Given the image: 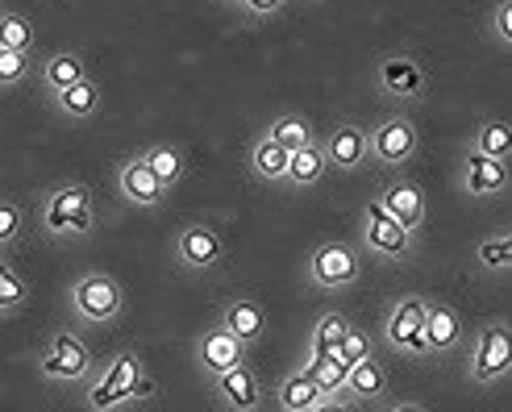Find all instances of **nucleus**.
<instances>
[{"label": "nucleus", "instance_id": "nucleus-1", "mask_svg": "<svg viewBox=\"0 0 512 412\" xmlns=\"http://www.w3.org/2000/svg\"><path fill=\"white\" fill-rule=\"evenodd\" d=\"M38 229L42 238L50 242H84L92 238L96 229V196L88 184H55L42 192V204H38Z\"/></svg>", "mask_w": 512, "mask_h": 412}, {"label": "nucleus", "instance_id": "nucleus-2", "mask_svg": "<svg viewBox=\"0 0 512 412\" xmlns=\"http://www.w3.org/2000/svg\"><path fill=\"white\" fill-rule=\"evenodd\" d=\"M358 242L371 259L379 263H404L417 254V234L408 225H400L379 200H367L363 204V221H358Z\"/></svg>", "mask_w": 512, "mask_h": 412}, {"label": "nucleus", "instance_id": "nucleus-3", "mask_svg": "<svg viewBox=\"0 0 512 412\" xmlns=\"http://www.w3.org/2000/svg\"><path fill=\"white\" fill-rule=\"evenodd\" d=\"M71 313L80 325H117L125 317V288L105 275V271H88L71 283Z\"/></svg>", "mask_w": 512, "mask_h": 412}, {"label": "nucleus", "instance_id": "nucleus-4", "mask_svg": "<svg viewBox=\"0 0 512 412\" xmlns=\"http://www.w3.org/2000/svg\"><path fill=\"white\" fill-rule=\"evenodd\" d=\"M142 371H146V367H142V358H138L134 350L113 354L100 371L92 367L88 388H84V404H88L92 412L130 408V404H134V383H138V375H142Z\"/></svg>", "mask_w": 512, "mask_h": 412}, {"label": "nucleus", "instance_id": "nucleus-5", "mask_svg": "<svg viewBox=\"0 0 512 412\" xmlns=\"http://www.w3.org/2000/svg\"><path fill=\"white\" fill-rule=\"evenodd\" d=\"M508 375H512V333L504 321H488L471 342L467 379L479 383V388H496Z\"/></svg>", "mask_w": 512, "mask_h": 412}, {"label": "nucleus", "instance_id": "nucleus-6", "mask_svg": "<svg viewBox=\"0 0 512 412\" xmlns=\"http://www.w3.org/2000/svg\"><path fill=\"white\" fill-rule=\"evenodd\" d=\"M421 150V130L408 117L392 113L375 125H367V159L375 167H388V171H400L417 159Z\"/></svg>", "mask_w": 512, "mask_h": 412}, {"label": "nucleus", "instance_id": "nucleus-7", "mask_svg": "<svg viewBox=\"0 0 512 412\" xmlns=\"http://www.w3.org/2000/svg\"><path fill=\"white\" fill-rule=\"evenodd\" d=\"M304 279H309L317 292H346L363 279V250L350 242H321L309 254Z\"/></svg>", "mask_w": 512, "mask_h": 412}, {"label": "nucleus", "instance_id": "nucleus-8", "mask_svg": "<svg viewBox=\"0 0 512 412\" xmlns=\"http://www.w3.org/2000/svg\"><path fill=\"white\" fill-rule=\"evenodd\" d=\"M38 367L50 383H84L96 367V358H92V346L80 338V333L55 329L46 338L42 354H38Z\"/></svg>", "mask_w": 512, "mask_h": 412}, {"label": "nucleus", "instance_id": "nucleus-9", "mask_svg": "<svg viewBox=\"0 0 512 412\" xmlns=\"http://www.w3.org/2000/svg\"><path fill=\"white\" fill-rule=\"evenodd\" d=\"M425 304H429V296H421V292L400 296L388 308V317H383V346L396 350V354H408V358H429V346H425Z\"/></svg>", "mask_w": 512, "mask_h": 412}, {"label": "nucleus", "instance_id": "nucleus-10", "mask_svg": "<svg viewBox=\"0 0 512 412\" xmlns=\"http://www.w3.org/2000/svg\"><path fill=\"white\" fill-rule=\"evenodd\" d=\"M171 250H175V263L184 267L188 275L217 271V267L225 263V254H229L225 234H221L217 225H209V221H188V225H179Z\"/></svg>", "mask_w": 512, "mask_h": 412}, {"label": "nucleus", "instance_id": "nucleus-11", "mask_svg": "<svg viewBox=\"0 0 512 412\" xmlns=\"http://www.w3.org/2000/svg\"><path fill=\"white\" fill-rule=\"evenodd\" d=\"M512 184V171H508V159H492L483 150H463V163H458V192L463 196H475V200H492V196H504Z\"/></svg>", "mask_w": 512, "mask_h": 412}, {"label": "nucleus", "instance_id": "nucleus-12", "mask_svg": "<svg viewBox=\"0 0 512 412\" xmlns=\"http://www.w3.org/2000/svg\"><path fill=\"white\" fill-rule=\"evenodd\" d=\"M209 396L217 400V408H225V412H254L263 404V379H259V371H254L246 358L242 363H234V367H225L221 375H213L209 379Z\"/></svg>", "mask_w": 512, "mask_h": 412}, {"label": "nucleus", "instance_id": "nucleus-13", "mask_svg": "<svg viewBox=\"0 0 512 412\" xmlns=\"http://www.w3.org/2000/svg\"><path fill=\"white\" fill-rule=\"evenodd\" d=\"M375 84L396 100H425V67L404 50H392L375 63Z\"/></svg>", "mask_w": 512, "mask_h": 412}, {"label": "nucleus", "instance_id": "nucleus-14", "mask_svg": "<svg viewBox=\"0 0 512 412\" xmlns=\"http://www.w3.org/2000/svg\"><path fill=\"white\" fill-rule=\"evenodd\" d=\"M117 188H121V196L130 204H138V209H163L167 192H171L163 179L150 171V163L142 159V154H134V159H125L117 167Z\"/></svg>", "mask_w": 512, "mask_h": 412}, {"label": "nucleus", "instance_id": "nucleus-15", "mask_svg": "<svg viewBox=\"0 0 512 412\" xmlns=\"http://www.w3.org/2000/svg\"><path fill=\"white\" fill-rule=\"evenodd\" d=\"M467 342V321L450 300H433L425 304V346L429 354H454Z\"/></svg>", "mask_w": 512, "mask_h": 412}, {"label": "nucleus", "instance_id": "nucleus-16", "mask_svg": "<svg viewBox=\"0 0 512 412\" xmlns=\"http://www.w3.org/2000/svg\"><path fill=\"white\" fill-rule=\"evenodd\" d=\"M325 146V159H329V171H363L371 159H367V125L358 121H338L329 138H321Z\"/></svg>", "mask_w": 512, "mask_h": 412}, {"label": "nucleus", "instance_id": "nucleus-17", "mask_svg": "<svg viewBox=\"0 0 512 412\" xmlns=\"http://www.w3.org/2000/svg\"><path fill=\"white\" fill-rule=\"evenodd\" d=\"M375 200H379L400 225H408V229H413V234L421 238L425 217H429V200H425V188H421V184H413V179H388Z\"/></svg>", "mask_w": 512, "mask_h": 412}, {"label": "nucleus", "instance_id": "nucleus-18", "mask_svg": "<svg viewBox=\"0 0 512 412\" xmlns=\"http://www.w3.org/2000/svg\"><path fill=\"white\" fill-rule=\"evenodd\" d=\"M388 388H392V375H388V367H383L375 354L358 358V363L346 367L342 392L354 400V408H358V404H375V408H379L383 400H388Z\"/></svg>", "mask_w": 512, "mask_h": 412}, {"label": "nucleus", "instance_id": "nucleus-19", "mask_svg": "<svg viewBox=\"0 0 512 412\" xmlns=\"http://www.w3.org/2000/svg\"><path fill=\"white\" fill-rule=\"evenodd\" d=\"M246 358V346L229 333L225 325H213V329H204L200 338H196V367L204 371V379H213L221 375L225 367H234Z\"/></svg>", "mask_w": 512, "mask_h": 412}, {"label": "nucleus", "instance_id": "nucleus-20", "mask_svg": "<svg viewBox=\"0 0 512 412\" xmlns=\"http://www.w3.org/2000/svg\"><path fill=\"white\" fill-rule=\"evenodd\" d=\"M221 325L250 350V346H259L263 333H267V308L259 296H234L221 308Z\"/></svg>", "mask_w": 512, "mask_h": 412}, {"label": "nucleus", "instance_id": "nucleus-21", "mask_svg": "<svg viewBox=\"0 0 512 412\" xmlns=\"http://www.w3.org/2000/svg\"><path fill=\"white\" fill-rule=\"evenodd\" d=\"M275 404L284 412H329V396L317 388V379L296 367L275 383Z\"/></svg>", "mask_w": 512, "mask_h": 412}, {"label": "nucleus", "instance_id": "nucleus-22", "mask_svg": "<svg viewBox=\"0 0 512 412\" xmlns=\"http://www.w3.org/2000/svg\"><path fill=\"white\" fill-rule=\"evenodd\" d=\"M88 75H92V67H88V59L80 55V50H55V55H46L38 63V80H42L46 96L75 84V80H88Z\"/></svg>", "mask_w": 512, "mask_h": 412}, {"label": "nucleus", "instance_id": "nucleus-23", "mask_svg": "<svg viewBox=\"0 0 512 412\" xmlns=\"http://www.w3.org/2000/svg\"><path fill=\"white\" fill-rule=\"evenodd\" d=\"M325 171H329L325 146H321V138H313V142H304V146H296V150L288 154V179H284V184L296 188V192L317 188L321 179H325Z\"/></svg>", "mask_w": 512, "mask_h": 412}, {"label": "nucleus", "instance_id": "nucleus-24", "mask_svg": "<svg viewBox=\"0 0 512 412\" xmlns=\"http://www.w3.org/2000/svg\"><path fill=\"white\" fill-rule=\"evenodd\" d=\"M100 84L92 80H75V84H67V88H59V92H50V105H55L67 121H88V117H96L100 113Z\"/></svg>", "mask_w": 512, "mask_h": 412}, {"label": "nucleus", "instance_id": "nucleus-25", "mask_svg": "<svg viewBox=\"0 0 512 412\" xmlns=\"http://www.w3.org/2000/svg\"><path fill=\"white\" fill-rule=\"evenodd\" d=\"M288 154L292 150H284L271 134H263L259 142L250 146V171L263 179V184H284L288 179Z\"/></svg>", "mask_w": 512, "mask_h": 412}, {"label": "nucleus", "instance_id": "nucleus-26", "mask_svg": "<svg viewBox=\"0 0 512 412\" xmlns=\"http://www.w3.org/2000/svg\"><path fill=\"white\" fill-rule=\"evenodd\" d=\"M467 146L492 154V159H508V154H512V125L504 117H483V121H475Z\"/></svg>", "mask_w": 512, "mask_h": 412}, {"label": "nucleus", "instance_id": "nucleus-27", "mask_svg": "<svg viewBox=\"0 0 512 412\" xmlns=\"http://www.w3.org/2000/svg\"><path fill=\"white\" fill-rule=\"evenodd\" d=\"M25 304H30V283H25V275L9 263V254L0 250V317L21 313Z\"/></svg>", "mask_w": 512, "mask_h": 412}, {"label": "nucleus", "instance_id": "nucleus-28", "mask_svg": "<svg viewBox=\"0 0 512 412\" xmlns=\"http://www.w3.org/2000/svg\"><path fill=\"white\" fill-rule=\"evenodd\" d=\"M34 46H38L34 21L17 9H0V50H30L34 55Z\"/></svg>", "mask_w": 512, "mask_h": 412}, {"label": "nucleus", "instance_id": "nucleus-29", "mask_svg": "<svg viewBox=\"0 0 512 412\" xmlns=\"http://www.w3.org/2000/svg\"><path fill=\"white\" fill-rule=\"evenodd\" d=\"M142 159L150 163V171H155L167 188H175L179 179H184V171H188L184 154H179L171 142H155V146H146V150H142Z\"/></svg>", "mask_w": 512, "mask_h": 412}, {"label": "nucleus", "instance_id": "nucleus-30", "mask_svg": "<svg viewBox=\"0 0 512 412\" xmlns=\"http://www.w3.org/2000/svg\"><path fill=\"white\" fill-rule=\"evenodd\" d=\"M475 267L483 275H508V267H512V238L508 234H488L475 246Z\"/></svg>", "mask_w": 512, "mask_h": 412}, {"label": "nucleus", "instance_id": "nucleus-31", "mask_svg": "<svg viewBox=\"0 0 512 412\" xmlns=\"http://www.w3.org/2000/svg\"><path fill=\"white\" fill-rule=\"evenodd\" d=\"M346 367H350V363H342L338 354H309V358H304V371H309V375L317 379V388H321L325 396L342 392V383H346Z\"/></svg>", "mask_w": 512, "mask_h": 412}, {"label": "nucleus", "instance_id": "nucleus-32", "mask_svg": "<svg viewBox=\"0 0 512 412\" xmlns=\"http://www.w3.org/2000/svg\"><path fill=\"white\" fill-rule=\"evenodd\" d=\"M346 329H350V321L342 313H321L313 333H309V354H338Z\"/></svg>", "mask_w": 512, "mask_h": 412}, {"label": "nucleus", "instance_id": "nucleus-33", "mask_svg": "<svg viewBox=\"0 0 512 412\" xmlns=\"http://www.w3.org/2000/svg\"><path fill=\"white\" fill-rule=\"evenodd\" d=\"M279 146L284 150H296V146H304V142H313L317 138V130H313V121L309 117H300V113H279L275 121H271V130H267Z\"/></svg>", "mask_w": 512, "mask_h": 412}, {"label": "nucleus", "instance_id": "nucleus-34", "mask_svg": "<svg viewBox=\"0 0 512 412\" xmlns=\"http://www.w3.org/2000/svg\"><path fill=\"white\" fill-rule=\"evenodd\" d=\"M25 238V209L13 196H0V250H13Z\"/></svg>", "mask_w": 512, "mask_h": 412}, {"label": "nucleus", "instance_id": "nucleus-35", "mask_svg": "<svg viewBox=\"0 0 512 412\" xmlns=\"http://www.w3.org/2000/svg\"><path fill=\"white\" fill-rule=\"evenodd\" d=\"M34 67H38V59L30 55V50H0V88L25 84Z\"/></svg>", "mask_w": 512, "mask_h": 412}, {"label": "nucleus", "instance_id": "nucleus-36", "mask_svg": "<svg viewBox=\"0 0 512 412\" xmlns=\"http://www.w3.org/2000/svg\"><path fill=\"white\" fill-rule=\"evenodd\" d=\"M488 34L500 50H512V0H500L492 9V21H488Z\"/></svg>", "mask_w": 512, "mask_h": 412}, {"label": "nucleus", "instance_id": "nucleus-37", "mask_svg": "<svg viewBox=\"0 0 512 412\" xmlns=\"http://www.w3.org/2000/svg\"><path fill=\"white\" fill-rule=\"evenodd\" d=\"M371 354V338H367V333L363 329H346V338H342V346H338V358H342V363H358V358H367Z\"/></svg>", "mask_w": 512, "mask_h": 412}, {"label": "nucleus", "instance_id": "nucleus-38", "mask_svg": "<svg viewBox=\"0 0 512 412\" xmlns=\"http://www.w3.org/2000/svg\"><path fill=\"white\" fill-rule=\"evenodd\" d=\"M288 0H242V13L250 17H275V13H284Z\"/></svg>", "mask_w": 512, "mask_h": 412}, {"label": "nucleus", "instance_id": "nucleus-39", "mask_svg": "<svg viewBox=\"0 0 512 412\" xmlns=\"http://www.w3.org/2000/svg\"><path fill=\"white\" fill-rule=\"evenodd\" d=\"M159 396V383H155V375H138V383H134V404H142V400H155Z\"/></svg>", "mask_w": 512, "mask_h": 412}, {"label": "nucleus", "instance_id": "nucleus-40", "mask_svg": "<svg viewBox=\"0 0 512 412\" xmlns=\"http://www.w3.org/2000/svg\"><path fill=\"white\" fill-rule=\"evenodd\" d=\"M379 408H392V412H425L421 400H383Z\"/></svg>", "mask_w": 512, "mask_h": 412}, {"label": "nucleus", "instance_id": "nucleus-41", "mask_svg": "<svg viewBox=\"0 0 512 412\" xmlns=\"http://www.w3.org/2000/svg\"><path fill=\"white\" fill-rule=\"evenodd\" d=\"M217 5H229V9H242V0H217Z\"/></svg>", "mask_w": 512, "mask_h": 412}, {"label": "nucleus", "instance_id": "nucleus-42", "mask_svg": "<svg viewBox=\"0 0 512 412\" xmlns=\"http://www.w3.org/2000/svg\"><path fill=\"white\" fill-rule=\"evenodd\" d=\"M313 5H317V0H313Z\"/></svg>", "mask_w": 512, "mask_h": 412}]
</instances>
